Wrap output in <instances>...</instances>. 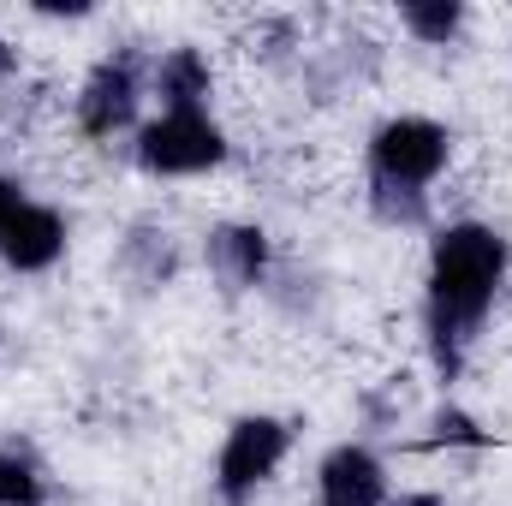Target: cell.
I'll return each instance as SVG.
<instances>
[{
    "label": "cell",
    "instance_id": "obj_1",
    "mask_svg": "<svg viewBox=\"0 0 512 506\" xmlns=\"http://www.w3.org/2000/svg\"><path fill=\"white\" fill-rule=\"evenodd\" d=\"M507 280V239L495 227H447L429 251V298H423V328L441 376H459L495 292Z\"/></svg>",
    "mask_w": 512,
    "mask_h": 506
},
{
    "label": "cell",
    "instance_id": "obj_2",
    "mask_svg": "<svg viewBox=\"0 0 512 506\" xmlns=\"http://www.w3.org/2000/svg\"><path fill=\"white\" fill-rule=\"evenodd\" d=\"M447 167V131L435 120H387L370 137V209L387 227L429 221V185Z\"/></svg>",
    "mask_w": 512,
    "mask_h": 506
},
{
    "label": "cell",
    "instance_id": "obj_3",
    "mask_svg": "<svg viewBox=\"0 0 512 506\" xmlns=\"http://www.w3.org/2000/svg\"><path fill=\"white\" fill-rule=\"evenodd\" d=\"M227 161V137L203 114H161L155 126L137 131V167L143 173H203Z\"/></svg>",
    "mask_w": 512,
    "mask_h": 506
},
{
    "label": "cell",
    "instance_id": "obj_4",
    "mask_svg": "<svg viewBox=\"0 0 512 506\" xmlns=\"http://www.w3.org/2000/svg\"><path fill=\"white\" fill-rule=\"evenodd\" d=\"M286 423L280 417H239L233 429H227V447H221V465H215V489H221V501L239 506L256 495V483H268L274 477V465L286 459Z\"/></svg>",
    "mask_w": 512,
    "mask_h": 506
},
{
    "label": "cell",
    "instance_id": "obj_5",
    "mask_svg": "<svg viewBox=\"0 0 512 506\" xmlns=\"http://www.w3.org/2000/svg\"><path fill=\"white\" fill-rule=\"evenodd\" d=\"M137 96H143L137 54H108V60L90 72L84 96H78V126H84V137H114V131H126L131 114H137Z\"/></svg>",
    "mask_w": 512,
    "mask_h": 506
},
{
    "label": "cell",
    "instance_id": "obj_6",
    "mask_svg": "<svg viewBox=\"0 0 512 506\" xmlns=\"http://www.w3.org/2000/svg\"><path fill=\"white\" fill-rule=\"evenodd\" d=\"M60 251H66V221H60L54 209H42V203H18L12 221L0 227V256H6V268H18V274L48 268Z\"/></svg>",
    "mask_w": 512,
    "mask_h": 506
},
{
    "label": "cell",
    "instance_id": "obj_7",
    "mask_svg": "<svg viewBox=\"0 0 512 506\" xmlns=\"http://www.w3.org/2000/svg\"><path fill=\"white\" fill-rule=\"evenodd\" d=\"M316 489H322V506H382L387 501V471L370 447H334V453L322 459Z\"/></svg>",
    "mask_w": 512,
    "mask_h": 506
},
{
    "label": "cell",
    "instance_id": "obj_8",
    "mask_svg": "<svg viewBox=\"0 0 512 506\" xmlns=\"http://www.w3.org/2000/svg\"><path fill=\"white\" fill-rule=\"evenodd\" d=\"M209 268L227 292H251L268 274V233L262 227H215L209 233Z\"/></svg>",
    "mask_w": 512,
    "mask_h": 506
},
{
    "label": "cell",
    "instance_id": "obj_9",
    "mask_svg": "<svg viewBox=\"0 0 512 506\" xmlns=\"http://www.w3.org/2000/svg\"><path fill=\"white\" fill-rule=\"evenodd\" d=\"M155 96L167 114H203L209 102V60L197 48H173L155 60Z\"/></svg>",
    "mask_w": 512,
    "mask_h": 506
},
{
    "label": "cell",
    "instance_id": "obj_10",
    "mask_svg": "<svg viewBox=\"0 0 512 506\" xmlns=\"http://www.w3.org/2000/svg\"><path fill=\"white\" fill-rule=\"evenodd\" d=\"M120 268H126L131 286H167L173 268H179V251H173V233L161 227H131V239L120 245Z\"/></svg>",
    "mask_w": 512,
    "mask_h": 506
},
{
    "label": "cell",
    "instance_id": "obj_11",
    "mask_svg": "<svg viewBox=\"0 0 512 506\" xmlns=\"http://www.w3.org/2000/svg\"><path fill=\"white\" fill-rule=\"evenodd\" d=\"M399 18H405L411 36L447 48V42L459 36V24H465V6H453V0H411V6H399Z\"/></svg>",
    "mask_w": 512,
    "mask_h": 506
},
{
    "label": "cell",
    "instance_id": "obj_12",
    "mask_svg": "<svg viewBox=\"0 0 512 506\" xmlns=\"http://www.w3.org/2000/svg\"><path fill=\"white\" fill-rule=\"evenodd\" d=\"M42 471L30 465V459H18V453H6L0 447V506H42Z\"/></svg>",
    "mask_w": 512,
    "mask_h": 506
},
{
    "label": "cell",
    "instance_id": "obj_13",
    "mask_svg": "<svg viewBox=\"0 0 512 506\" xmlns=\"http://www.w3.org/2000/svg\"><path fill=\"white\" fill-rule=\"evenodd\" d=\"M435 441H459V447H483L489 435H483V429H477V423H471L465 411H441V417H435Z\"/></svg>",
    "mask_w": 512,
    "mask_h": 506
},
{
    "label": "cell",
    "instance_id": "obj_14",
    "mask_svg": "<svg viewBox=\"0 0 512 506\" xmlns=\"http://www.w3.org/2000/svg\"><path fill=\"white\" fill-rule=\"evenodd\" d=\"M18 203H24V197H18V185H12V179L0 173V227L12 221V209H18Z\"/></svg>",
    "mask_w": 512,
    "mask_h": 506
},
{
    "label": "cell",
    "instance_id": "obj_15",
    "mask_svg": "<svg viewBox=\"0 0 512 506\" xmlns=\"http://www.w3.org/2000/svg\"><path fill=\"white\" fill-rule=\"evenodd\" d=\"M399 506H441V501H435V495H405Z\"/></svg>",
    "mask_w": 512,
    "mask_h": 506
},
{
    "label": "cell",
    "instance_id": "obj_16",
    "mask_svg": "<svg viewBox=\"0 0 512 506\" xmlns=\"http://www.w3.org/2000/svg\"><path fill=\"white\" fill-rule=\"evenodd\" d=\"M6 72H12V48L0 42V78H6Z\"/></svg>",
    "mask_w": 512,
    "mask_h": 506
}]
</instances>
